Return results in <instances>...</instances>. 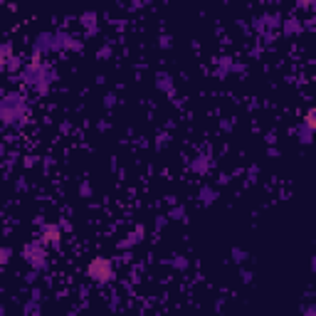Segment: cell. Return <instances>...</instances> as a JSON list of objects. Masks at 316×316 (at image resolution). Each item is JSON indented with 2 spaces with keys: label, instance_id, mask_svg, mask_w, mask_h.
Segmentation results:
<instances>
[{
  "label": "cell",
  "instance_id": "cell-1",
  "mask_svg": "<svg viewBox=\"0 0 316 316\" xmlns=\"http://www.w3.org/2000/svg\"><path fill=\"white\" fill-rule=\"evenodd\" d=\"M30 101H27V94L20 89L5 91L3 101H0V124L5 129H13V131H20L25 124L30 121Z\"/></svg>",
  "mask_w": 316,
  "mask_h": 316
},
{
  "label": "cell",
  "instance_id": "cell-2",
  "mask_svg": "<svg viewBox=\"0 0 316 316\" xmlns=\"http://www.w3.org/2000/svg\"><path fill=\"white\" fill-rule=\"evenodd\" d=\"M84 274L89 277L91 284L107 287V284H112L114 279H116V265H114V259H109V257L96 254V257H91L89 262H87Z\"/></svg>",
  "mask_w": 316,
  "mask_h": 316
},
{
  "label": "cell",
  "instance_id": "cell-3",
  "mask_svg": "<svg viewBox=\"0 0 316 316\" xmlns=\"http://www.w3.org/2000/svg\"><path fill=\"white\" fill-rule=\"evenodd\" d=\"M23 259L32 267V270H37V272H47V267H49V254H47V247L40 242V240L25 245L23 247Z\"/></svg>",
  "mask_w": 316,
  "mask_h": 316
},
{
  "label": "cell",
  "instance_id": "cell-4",
  "mask_svg": "<svg viewBox=\"0 0 316 316\" xmlns=\"http://www.w3.org/2000/svg\"><path fill=\"white\" fill-rule=\"evenodd\" d=\"M84 42L79 35L69 32V30H55V55H67V52H82Z\"/></svg>",
  "mask_w": 316,
  "mask_h": 316
},
{
  "label": "cell",
  "instance_id": "cell-5",
  "mask_svg": "<svg viewBox=\"0 0 316 316\" xmlns=\"http://www.w3.org/2000/svg\"><path fill=\"white\" fill-rule=\"evenodd\" d=\"M37 225H40V242L47 249H57L62 245V227L57 225V223H42V220H37Z\"/></svg>",
  "mask_w": 316,
  "mask_h": 316
},
{
  "label": "cell",
  "instance_id": "cell-6",
  "mask_svg": "<svg viewBox=\"0 0 316 316\" xmlns=\"http://www.w3.org/2000/svg\"><path fill=\"white\" fill-rule=\"evenodd\" d=\"M55 55V30H42L32 40V57H47Z\"/></svg>",
  "mask_w": 316,
  "mask_h": 316
},
{
  "label": "cell",
  "instance_id": "cell-7",
  "mask_svg": "<svg viewBox=\"0 0 316 316\" xmlns=\"http://www.w3.org/2000/svg\"><path fill=\"white\" fill-rule=\"evenodd\" d=\"M279 23H282V15H279V13H262L259 18H254L252 30H254L257 35H267V32H277V30H279Z\"/></svg>",
  "mask_w": 316,
  "mask_h": 316
},
{
  "label": "cell",
  "instance_id": "cell-8",
  "mask_svg": "<svg viewBox=\"0 0 316 316\" xmlns=\"http://www.w3.org/2000/svg\"><path fill=\"white\" fill-rule=\"evenodd\" d=\"M237 72H240V74H245V67H242V65H237L232 57H220V60H218V65H215V77H218V79H227L230 74H237Z\"/></svg>",
  "mask_w": 316,
  "mask_h": 316
},
{
  "label": "cell",
  "instance_id": "cell-9",
  "mask_svg": "<svg viewBox=\"0 0 316 316\" xmlns=\"http://www.w3.org/2000/svg\"><path fill=\"white\" fill-rule=\"evenodd\" d=\"M279 27H282V35H284V37H296V35L304 32V23H301L299 18H282Z\"/></svg>",
  "mask_w": 316,
  "mask_h": 316
},
{
  "label": "cell",
  "instance_id": "cell-10",
  "mask_svg": "<svg viewBox=\"0 0 316 316\" xmlns=\"http://www.w3.org/2000/svg\"><path fill=\"white\" fill-rule=\"evenodd\" d=\"M79 25L84 27L87 35H96V30H99V15H96L94 10H84V13L79 15Z\"/></svg>",
  "mask_w": 316,
  "mask_h": 316
},
{
  "label": "cell",
  "instance_id": "cell-11",
  "mask_svg": "<svg viewBox=\"0 0 316 316\" xmlns=\"http://www.w3.org/2000/svg\"><path fill=\"white\" fill-rule=\"evenodd\" d=\"M210 156H205V153H198V156L190 161V171L193 173H198V176H207L210 173Z\"/></svg>",
  "mask_w": 316,
  "mask_h": 316
},
{
  "label": "cell",
  "instance_id": "cell-12",
  "mask_svg": "<svg viewBox=\"0 0 316 316\" xmlns=\"http://www.w3.org/2000/svg\"><path fill=\"white\" fill-rule=\"evenodd\" d=\"M156 87H158V91H163V94H173V91H176V82H173V77H171L168 72H158Z\"/></svg>",
  "mask_w": 316,
  "mask_h": 316
},
{
  "label": "cell",
  "instance_id": "cell-13",
  "mask_svg": "<svg viewBox=\"0 0 316 316\" xmlns=\"http://www.w3.org/2000/svg\"><path fill=\"white\" fill-rule=\"evenodd\" d=\"M218 198H220V190L213 188V185H203V188L198 190V200H200L203 205H213Z\"/></svg>",
  "mask_w": 316,
  "mask_h": 316
},
{
  "label": "cell",
  "instance_id": "cell-14",
  "mask_svg": "<svg viewBox=\"0 0 316 316\" xmlns=\"http://www.w3.org/2000/svg\"><path fill=\"white\" fill-rule=\"evenodd\" d=\"M40 311H42V299H32V296H30V299L23 304L25 316H35V314H40Z\"/></svg>",
  "mask_w": 316,
  "mask_h": 316
},
{
  "label": "cell",
  "instance_id": "cell-15",
  "mask_svg": "<svg viewBox=\"0 0 316 316\" xmlns=\"http://www.w3.org/2000/svg\"><path fill=\"white\" fill-rule=\"evenodd\" d=\"M311 136H314V129H309V126H304V124H296V138H299L301 146H309V143H311Z\"/></svg>",
  "mask_w": 316,
  "mask_h": 316
},
{
  "label": "cell",
  "instance_id": "cell-16",
  "mask_svg": "<svg viewBox=\"0 0 316 316\" xmlns=\"http://www.w3.org/2000/svg\"><path fill=\"white\" fill-rule=\"evenodd\" d=\"M15 55L13 42H0V69H5V65L10 62V57Z\"/></svg>",
  "mask_w": 316,
  "mask_h": 316
},
{
  "label": "cell",
  "instance_id": "cell-17",
  "mask_svg": "<svg viewBox=\"0 0 316 316\" xmlns=\"http://www.w3.org/2000/svg\"><path fill=\"white\" fill-rule=\"evenodd\" d=\"M23 67H25V60H23V57H18V55H13V57H10V62L5 65V69H8L10 74H18Z\"/></svg>",
  "mask_w": 316,
  "mask_h": 316
},
{
  "label": "cell",
  "instance_id": "cell-18",
  "mask_svg": "<svg viewBox=\"0 0 316 316\" xmlns=\"http://www.w3.org/2000/svg\"><path fill=\"white\" fill-rule=\"evenodd\" d=\"M10 259H13V249L3 245V247H0V270H3V267H8V265H10Z\"/></svg>",
  "mask_w": 316,
  "mask_h": 316
},
{
  "label": "cell",
  "instance_id": "cell-19",
  "mask_svg": "<svg viewBox=\"0 0 316 316\" xmlns=\"http://www.w3.org/2000/svg\"><path fill=\"white\" fill-rule=\"evenodd\" d=\"M168 220H185V207H183V205L171 207V213H168Z\"/></svg>",
  "mask_w": 316,
  "mask_h": 316
},
{
  "label": "cell",
  "instance_id": "cell-20",
  "mask_svg": "<svg viewBox=\"0 0 316 316\" xmlns=\"http://www.w3.org/2000/svg\"><path fill=\"white\" fill-rule=\"evenodd\" d=\"M301 124H304V126H309V129H314V126H316V119H314V109H311V107H309V109H306V112H304V119H301Z\"/></svg>",
  "mask_w": 316,
  "mask_h": 316
},
{
  "label": "cell",
  "instance_id": "cell-21",
  "mask_svg": "<svg viewBox=\"0 0 316 316\" xmlns=\"http://www.w3.org/2000/svg\"><path fill=\"white\" fill-rule=\"evenodd\" d=\"M171 265H173L176 270L183 272V270H188V265H190V262H188V257H185V254H178V257H176V259H173Z\"/></svg>",
  "mask_w": 316,
  "mask_h": 316
},
{
  "label": "cell",
  "instance_id": "cell-22",
  "mask_svg": "<svg viewBox=\"0 0 316 316\" xmlns=\"http://www.w3.org/2000/svg\"><path fill=\"white\" fill-rule=\"evenodd\" d=\"M40 274H42V272H37V270L30 267V272L25 274V282H27V284H37V282H40Z\"/></svg>",
  "mask_w": 316,
  "mask_h": 316
},
{
  "label": "cell",
  "instance_id": "cell-23",
  "mask_svg": "<svg viewBox=\"0 0 316 316\" xmlns=\"http://www.w3.org/2000/svg\"><path fill=\"white\" fill-rule=\"evenodd\" d=\"M79 198H91V185H89V181H82V183H79Z\"/></svg>",
  "mask_w": 316,
  "mask_h": 316
},
{
  "label": "cell",
  "instance_id": "cell-24",
  "mask_svg": "<svg viewBox=\"0 0 316 316\" xmlns=\"http://www.w3.org/2000/svg\"><path fill=\"white\" fill-rule=\"evenodd\" d=\"M232 259H235V262H245V259H247V252H245V249H232Z\"/></svg>",
  "mask_w": 316,
  "mask_h": 316
},
{
  "label": "cell",
  "instance_id": "cell-25",
  "mask_svg": "<svg viewBox=\"0 0 316 316\" xmlns=\"http://www.w3.org/2000/svg\"><path fill=\"white\" fill-rule=\"evenodd\" d=\"M114 104H116V94L109 91V94L104 96V107H107V109H114Z\"/></svg>",
  "mask_w": 316,
  "mask_h": 316
},
{
  "label": "cell",
  "instance_id": "cell-26",
  "mask_svg": "<svg viewBox=\"0 0 316 316\" xmlns=\"http://www.w3.org/2000/svg\"><path fill=\"white\" fill-rule=\"evenodd\" d=\"M96 55H99V60H109V57H112V45H104Z\"/></svg>",
  "mask_w": 316,
  "mask_h": 316
},
{
  "label": "cell",
  "instance_id": "cell-27",
  "mask_svg": "<svg viewBox=\"0 0 316 316\" xmlns=\"http://www.w3.org/2000/svg\"><path fill=\"white\" fill-rule=\"evenodd\" d=\"M158 47H161V49H168V47H171V35H161V37H158Z\"/></svg>",
  "mask_w": 316,
  "mask_h": 316
},
{
  "label": "cell",
  "instance_id": "cell-28",
  "mask_svg": "<svg viewBox=\"0 0 316 316\" xmlns=\"http://www.w3.org/2000/svg\"><path fill=\"white\" fill-rule=\"evenodd\" d=\"M166 223H168V215H158V218H156V230L166 227Z\"/></svg>",
  "mask_w": 316,
  "mask_h": 316
},
{
  "label": "cell",
  "instance_id": "cell-29",
  "mask_svg": "<svg viewBox=\"0 0 316 316\" xmlns=\"http://www.w3.org/2000/svg\"><path fill=\"white\" fill-rule=\"evenodd\" d=\"M304 314H306V316H314V314H316V309L311 306V304H309V306H304Z\"/></svg>",
  "mask_w": 316,
  "mask_h": 316
},
{
  "label": "cell",
  "instance_id": "cell-30",
  "mask_svg": "<svg viewBox=\"0 0 316 316\" xmlns=\"http://www.w3.org/2000/svg\"><path fill=\"white\" fill-rule=\"evenodd\" d=\"M242 282H252V272L242 270Z\"/></svg>",
  "mask_w": 316,
  "mask_h": 316
},
{
  "label": "cell",
  "instance_id": "cell-31",
  "mask_svg": "<svg viewBox=\"0 0 316 316\" xmlns=\"http://www.w3.org/2000/svg\"><path fill=\"white\" fill-rule=\"evenodd\" d=\"M230 129H232V121L225 119V121H223V131H230Z\"/></svg>",
  "mask_w": 316,
  "mask_h": 316
},
{
  "label": "cell",
  "instance_id": "cell-32",
  "mask_svg": "<svg viewBox=\"0 0 316 316\" xmlns=\"http://www.w3.org/2000/svg\"><path fill=\"white\" fill-rule=\"evenodd\" d=\"M262 3H270V5H274V3H282V0H262Z\"/></svg>",
  "mask_w": 316,
  "mask_h": 316
},
{
  "label": "cell",
  "instance_id": "cell-33",
  "mask_svg": "<svg viewBox=\"0 0 316 316\" xmlns=\"http://www.w3.org/2000/svg\"><path fill=\"white\" fill-rule=\"evenodd\" d=\"M0 316H5V306L3 304H0Z\"/></svg>",
  "mask_w": 316,
  "mask_h": 316
},
{
  "label": "cell",
  "instance_id": "cell-34",
  "mask_svg": "<svg viewBox=\"0 0 316 316\" xmlns=\"http://www.w3.org/2000/svg\"><path fill=\"white\" fill-rule=\"evenodd\" d=\"M3 96H5V89H0V101H3Z\"/></svg>",
  "mask_w": 316,
  "mask_h": 316
}]
</instances>
